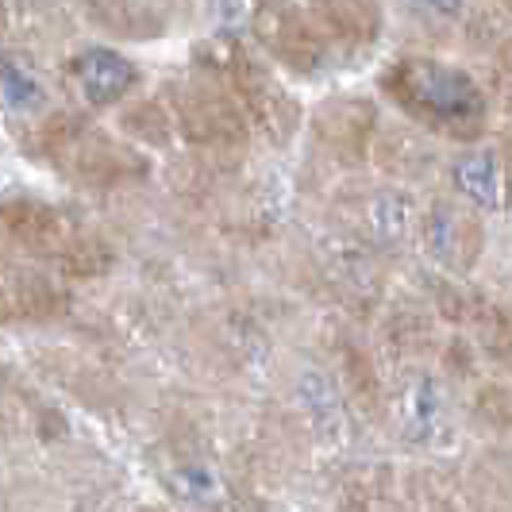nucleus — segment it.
Masks as SVG:
<instances>
[{
	"label": "nucleus",
	"mask_w": 512,
	"mask_h": 512,
	"mask_svg": "<svg viewBox=\"0 0 512 512\" xmlns=\"http://www.w3.org/2000/svg\"><path fill=\"white\" fill-rule=\"evenodd\" d=\"M389 93H397L401 104L432 120H474L482 112V93L462 70L439 66L428 58H409L393 66L385 77Z\"/></svg>",
	"instance_id": "nucleus-1"
},
{
	"label": "nucleus",
	"mask_w": 512,
	"mask_h": 512,
	"mask_svg": "<svg viewBox=\"0 0 512 512\" xmlns=\"http://www.w3.org/2000/svg\"><path fill=\"white\" fill-rule=\"evenodd\" d=\"M320 16L328 20V27L351 35V39H370L378 31L374 0H320Z\"/></svg>",
	"instance_id": "nucleus-4"
},
{
	"label": "nucleus",
	"mask_w": 512,
	"mask_h": 512,
	"mask_svg": "<svg viewBox=\"0 0 512 512\" xmlns=\"http://www.w3.org/2000/svg\"><path fill=\"white\" fill-rule=\"evenodd\" d=\"M424 12H439V16H451V12H459L462 0H416Z\"/></svg>",
	"instance_id": "nucleus-5"
},
{
	"label": "nucleus",
	"mask_w": 512,
	"mask_h": 512,
	"mask_svg": "<svg viewBox=\"0 0 512 512\" xmlns=\"http://www.w3.org/2000/svg\"><path fill=\"white\" fill-rule=\"evenodd\" d=\"M77 81L89 104H108L124 97L135 81V70L124 54L116 51H85L77 58Z\"/></svg>",
	"instance_id": "nucleus-2"
},
{
	"label": "nucleus",
	"mask_w": 512,
	"mask_h": 512,
	"mask_svg": "<svg viewBox=\"0 0 512 512\" xmlns=\"http://www.w3.org/2000/svg\"><path fill=\"white\" fill-rule=\"evenodd\" d=\"M258 27H262L266 43L282 54L285 62H293V66H312V62L324 54L320 35L312 31V24L301 20L297 12H289V8H274V12H266Z\"/></svg>",
	"instance_id": "nucleus-3"
}]
</instances>
